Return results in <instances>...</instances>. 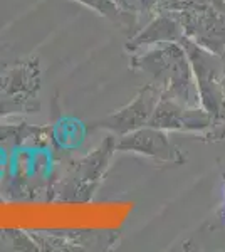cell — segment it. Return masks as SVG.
<instances>
[]
</instances>
